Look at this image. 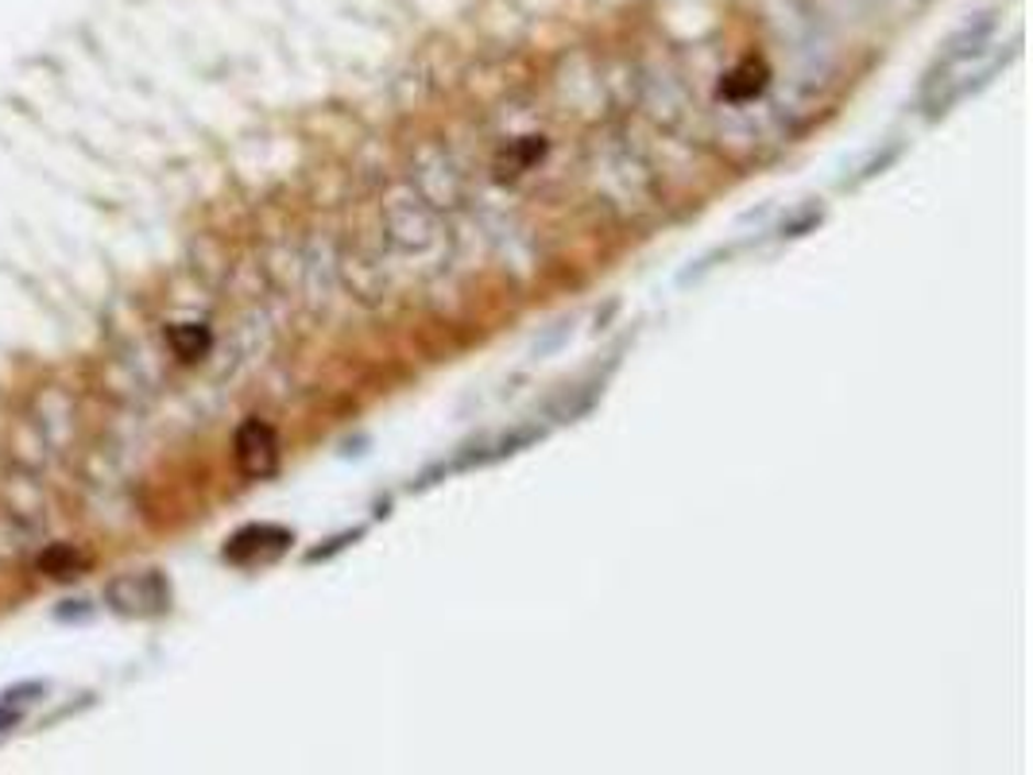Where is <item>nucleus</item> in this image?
Wrapping results in <instances>:
<instances>
[{
    "mask_svg": "<svg viewBox=\"0 0 1033 775\" xmlns=\"http://www.w3.org/2000/svg\"><path fill=\"white\" fill-rule=\"evenodd\" d=\"M287 547H290V532H287V527L252 524V527H244V532H237L233 539H229L224 558H229V563H237V566H256V563H272V558H279Z\"/></svg>",
    "mask_w": 1033,
    "mask_h": 775,
    "instance_id": "2",
    "label": "nucleus"
},
{
    "mask_svg": "<svg viewBox=\"0 0 1033 775\" xmlns=\"http://www.w3.org/2000/svg\"><path fill=\"white\" fill-rule=\"evenodd\" d=\"M237 458H241V469L249 477L275 473V466H279V443H275V430L260 419L244 423L241 435H237Z\"/></svg>",
    "mask_w": 1033,
    "mask_h": 775,
    "instance_id": "3",
    "label": "nucleus"
},
{
    "mask_svg": "<svg viewBox=\"0 0 1033 775\" xmlns=\"http://www.w3.org/2000/svg\"><path fill=\"white\" fill-rule=\"evenodd\" d=\"M109 601L124 616H155L171 605V590L160 574H129L109 586Z\"/></svg>",
    "mask_w": 1033,
    "mask_h": 775,
    "instance_id": "1",
    "label": "nucleus"
}]
</instances>
